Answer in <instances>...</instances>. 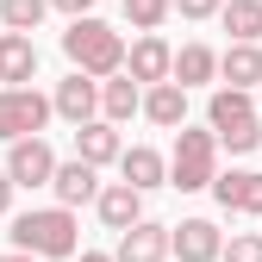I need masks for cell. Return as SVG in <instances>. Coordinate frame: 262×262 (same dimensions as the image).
<instances>
[{
	"label": "cell",
	"mask_w": 262,
	"mask_h": 262,
	"mask_svg": "<svg viewBox=\"0 0 262 262\" xmlns=\"http://www.w3.org/2000/svg\"><path fill=\"white\" fill-rule=\"evenodd\" d=\"M50 119V100L38 88H0V144H13V138H31V131H44Z\"/></svg>",
	"instance_id": "5b68a950"
},
{
	"label": "cell",
	"mask_w": 262,
	"mask_h": 262,
	"mask_svg": "<svg viewBox=\"0 0 262 262\" xmlns=\"http://www.w3.org/2000/svg\"><path fill=\"white\" fill-rule=\"evenodd\" d=\"M206 131L225 144V150H256L262 144V125H256V100H250V88H219L212 94V106H206Z\"/></svg>",
	"instance_id": "3957f363"
},
{
	"label": "cell",
	"mask_w": 262,
	"mask_h": 262,
	"mask_svg": "<svg viewBox=\"0 0 262 262\" xmlns=\"http://www.w3.org/2000/svg\"><path fill=\"white\" fill-rule=\"evenodd\" d=\"M169 256V225H150V219H131L119 231V256L113 262H162Z\"/></svg>",
	"instance_id": "ba28073f"
},
{
	"label": "cell",
	"mask_w": 262,
	"mask_h": 262,
	"mask_svg": "<svg viewBox=\"0 0 262 262\" xmlns=\"http://www.w3.org/2000/svg\"><path fill=\"white\" fill-rule=\"evenodd\" d=\"M13 244L25 250V256H75V212L69 206H44V212H19L13 219Z\"/></svg>",
	"instance_id": "7a4b0ae2"
},
{
	"label": "cell",
	"mask_w": 262,
	"mask_h": 262,
	"mask_svg": "<svg viewBox=\"0 0 262 262\" xmlns=\"http://www.w3.org/2000/svg\"><path fill=\"white\" fill-rule=\"evenodd\" d=\"M219 244H225V237H219V225H212V219H181L175 231H169V250H175L181 262H212Z\"/></svg>",
	"instance_id": "30bf717a"
},
{
	"label": "cell",
	"mask_w": 262,
	"mask_h": 262,
	"mask_svg": "<svg viewBox=\"0 0 262 262\" xmlns=\"http://www.w3.org/2000/svg\"><path fill=\"white\" fill-rule=\"evenodd\" d=\"M50 169H56V156H50V144L38 131H31V138H13V156H7L13 187H50Z\"/></svg>",
	"instance_id": "8992f818"
},
{
	"label": "cell",
	"mask_w": 262,
	"mask_h": 262,
	"mask_svg": "<svg viewBox=\"0 0 262 262\" xmlns=\"http://www.w3.org/2000/svg\"><path fill=\"white\" fill-rule=\"evenodd\" d=\"M169 56H175V50L162 44L156 31H144V38L125 50V75L138 81V88H150V81H169Z\"/></svg>",
	"instance_id": "9c48e42d"
},
{
	"label": "cell",
	"mask_w": 262,
	"mask_h": 262,
	"mask_svg": "<svg viewBox=\"0 0 262 262\" xmlns=\"http://www.w3.org/2000/svg\"><path fill=\"white\" fill-rule=\"evenodd\" d=\"M138 113H150V125H169V131H175V125L187 119V88H181V81H150Z\"/></svg>",
	"instance_id": "2e32d148"
},
{
	"label": "cell",
	"mask_w": 262,
	"mask_h": 262,
	"mask_svg": "<svg viewBox=\"0 0 262 262\" xmlns=\"http://www.w3.org/2000/svg\"><path fill=\"white\" fill-rule=\"evenodd\" d=\"M206 187L219 193V206H225V212H262V175H256V169H231V175H212Z\"/></svg>",
	"instance_id": "8fae6325"
},
{
	"label": "cell",
	"mask_w": 262,
	"mask_h": 262,
	"mask_svg": "<svg viewBox=\"0 0 262 262\" xmlns=\"http://www.w3.org/2000/svg\"><path fill=\"white\" fill-rule=\"evenodd\" d=\"M7 206H13V175L0 169V212H7Z\"/></svg>",
	"instance_id": "4316f807"
},
{
	"label": "cell",
	"mask_w": 262,
	"mask_h": 262,
	"mask_svg": "<svg viewBox=\"0 0 262 262\" xmlns=\"http://www.w3.org/2000/svg\"><path fill=\"white\" fill-rule=\"evenodd\" d=\"M62 56H69L81 75H119L125 69V38H119L113 25H100V19L81 13L69 31H62Z\"/></svg>",
	"instance_id": "6da1fadb"
},
{
	"label": "cell",
	"mask_w": 262,
	"mask_h": 262,
	"mask_svg": "<svg viewBox=\"0 0 262 262\" xmlns=\"http://www.w3.org/2000/svg\"><path fill=\"white\" fill-rule=\"evenodd\" d=\"M212 175H219V138H212V131H193V125L181 119V131H175V156H169V187L193 193V187H206Z\"/></svg>",
	"instance_id": "277c9868"
},
{
	"label": "cell",
	"mask_w": 262,
	"mask_h": 262,
	"mask_svg": "<svg viewBox=\"0 0 262 262\" xmlns=\"http://www.w3.org/2000/svg\"><path fill=\"white\" fill-rule=\"evenodd\" d=\"M125 19L138 31H156L162 19H169V0H125Z\"/></svg>",
	"instance_id": "603a6c76"
},
{
	"label": "cell",
	"mask_w": 262,
	"mask_h": 262,
	"mask_svg": "<svg viewBox=\"0 0 262 262\" xmlns=\"http://www.w3.org/2000/svg\"><path fill=\"white\" fill-rule=\"evenodd\" d=\"M256 94H262V81H256Z\"/></svg>",
	"instance_id": "f546056e"
},
{
	"label": "cell",
	"mask_w": 262,
	"mask_h": 262,
	"mask_svg": "<svg viewBox=\"0 0 262 262\" xmlns=\"http://www.w3.org/2000/svg\"><path fill=\"white\" fill-rule=\"evenodd\" d=\"M0 262H38V256H25V250H19V256H0Z\"/></svg>",
	"instance_id": "f1b7e54d"
},
{
	"label": "cell",
	"mask_w": 262,
	"mask_h": 262,
	"mask_svg": "<svg viewBox=\"0 0 262 262\" xmlns=\"http://www.w3.org/2000/svg\"><path fill=\"white\" fill-rule=\"evenodd\" d=\"M219 19L237 44H256L262 38V0H219Z\"/></svg>",
	"instance_id": "d6986e66"
},
{
	"label": "cell",
	"mask_w": 262,
	"mask_h": 262,
	"mask_svg": "<svg viewBox=\"0 0 262 262\" xmlns=\"http://www.w3.org/2000/svg\"><path fill=\"white\" fill-rule=\"evenodd\" d=\"M119 131H113V119H81L75 125V156L81 162H94V169H100V162H119Z\"/></svg>",
	"instance_id": "7c38bea8"
},
{
	"label": "cell",
	"mask_w": 262,
	"mask_h": 262,
	"mask_svg": "<svg viewBox=\"0 0 262 262\" xmlns=\"http://www.w3.org/2000/svg\"><path fill=\"white\" fill-rule=\"evenodd\" d=\"M119 169H125V181H131V187L144 193V187H162L169 162H162L156 150H144V144H138V150H119Z\"/></svg>",
	"instance_id": "ffe728a7"
},
{
	"label": "cell",
	"mask_w": 262,
	"mask_h": 262,
	"mask_svg": "<svg viewBox=\"0 0 262 262\" xmlns=\"http://www.w3.org/2000/svg\"><path fill=\"white\" fill-rule=\"evenodd\" d=\"M138 106H144V88H138V81H131L125 69H119L113 81H100V113H106L113 125H119V119H131V113H138Z\"/></svg>",
	"instance_id": "ac0fdd59"
},
{
	"label": "cell",
	"mask_w": 262,
	"mask_h": 262,
	"mask_svg": "<svg viewBox=\"0 0 262 262\" xmlns=\"http://www.w3.org/2000/svg\"><path fill=\"white\" fill-rule=\"evenodd\" d=\"M31 75H38V44H31V31H7V38H0V81L19 88Z\"/></svg>",
	"instance_id": "5bb4252c"
},
{
	"label": "cell",
	"mask_w": 262,
	"mask_h": 262,
	"mask_svg": "<svg viewBox=\"0 0 262 262\" xmlns=\"http://www.w3.org/2000/svg\"><path fill=\"white\" fill-rule=\"evenodd\" d=\"M50 13V0H0V19L13 31H38V19Z\"/></svg>",
	"instance_id": "7402d4cb"
},
{
	"label": "cell",
	"mask_w": 262,
	"mask_h": 262,
	"mask_svg": "<svg viewBox=\"0 0 262 262\" xmlns=\"http://www.w3.org/2000/svg\"><path fill=\"white\" fill-rule=\"evenodd\" d=\"M94 206H100L106 231H125L131 219H144V193L131 187V181H113V187H100V193H94Z\"/></svg>",
	"instance_id": "9a60e30c"
},
{
	"label": "cell",
	"mask_w": 262,
	"mask_h": 262,
	"mask_svg": "<svg viewBox=\"0 0 262 262\" xmlns=\"http://www.w3.org/2000/svg\"><path fill=\"white\" fill-rule=\"evenodd\" d=\"M81 262H113V256H100V250H88V256H81Z\"/></svg>",
	"instance_id": "83f0119b"
},
{
	"label": "cell",
	"mask_w": 262,
	"mask_h": 262,
	"mask_svg": "<svg viewBox=\"0 0 262 262\" xmlns=\"http://www.w3.org/2000/svg\"><path fill=\"white\" fill-rule=\"evenodd\" d=\"M169 7H181V19H212L219 0H169Z\"/></svg>",
	"instance_id": "d4e9b609"
},
{
	"label": "cell",
	"mask_w": 262,
	"mask_h": 262,
	"mask_svg": "<svg viewBox=\"0 0 262 262\" xmlns=\"http://www.w3.org/2000/svg\"><path fill=\"white\" fill-rule=\"evenodd\" d=\"M50 113H62L69 125H81V119H94V113H100V81L75 69L69 81H56V94H50Z\"/></svg>",
	"instance_id": "52a82bcc"
},
{
	"label": "cell",
	"mask_w": 262,
	"mask_h": 262,
	"mask_svg": "<svg viewBox=\"0 0 262 262\" xmlns=\"http://www.w3.org/2000/svg\"><path fill=\"white\" fill-rule=\"evenodd\" d=\"M50 187H56V200L62 206H81V200H94V193H100V175H94V162H56L50 169Z\"/></svg>",
	"instance_id": "4fadbf2b"
},
{
	"label": "cell",
	"mask_w": 262,
	"mask_h": 262,
	"mask_svg": "<svg viewBox=\"0 0 262 262\" xmlns=\"http://www.w3.org/2000/svg\"><path fill=\"white\" fill-rule=\"evenodd\" d=\"M50 7H62V13H69V19H81V13L94 7V0H50Z\"/></svg>",
	"instance_id": "484cf974"
},
{
	"label": "cell",
	"mask_w": 262,
	"mask_h": 262,
	"mask_svg": "<svg viewBox=\"0 0 262 262\" xmlns=\"http://www.w3.org/2000/svg\"><path fill=\"white\" fill-rule=\"evenodd\" d=\"M219 75L231 81V88H256L262 81V50L256 44H231V50L219 56Z\"/></svg>",
	"instance_id": "44dd1931"
},
{
	"label": "cell",
	"mask_w": 262,
	"mask_h": 262,
	"mask_svg": "<svg viewBox=\"0 0 262 262\" xmlns=\"http://www.w3.org/2000/svg\"><path fill=\"white\" fill-rule=\"evenodd\" d=\"M219 250H225V262H262V231H244V237L219 244Z\"/></svg>",
	"instance_id": "cb8c5ba5"
},
{
	"label": "cell",
	"mask_w": 262,
	"mask_h": 262,
	"mask_svg": "<svg viewBox=\"0 0 262 262\" xmlns=\"http://www.w3.org/2000/svg\"><path fill=\"white\" fill-rule=\"evenodd\" d=\"M219 75V56L206 50V44H181L175 56H169V81H181V88H200V81H212Z\"/></svg>",
	"instance_id": "e0dca14e"
}]
</instances>
